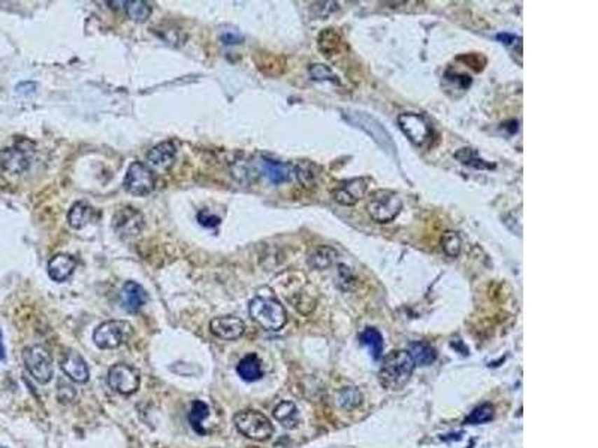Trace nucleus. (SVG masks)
<instances>
[{"instance_id": "nucleus-5", "label": "nucleus", "mask_w": 598, "mask_h": 448, "mask_svg": "<svg viewBox=\"0 0 598 448\" xmlns=\"http://www.w3.org/2000/svg\"><path fill=\"white\" fill-rule=\"evenodd\" d=\"M403 209V200L391 190H377L371 193L367 204L370 217L377 223H389L395 220Z\"/></svg>"}, {"instance_id": "nucleus-37", "label": "nucleus", "mask_w": 598, "mask_h": 448, "mask_svg": "<svg viewBox=\"0 0 598 448\" xmlns=\"http://www.w3.org/2000/svg\"><path fill=\"white\" fill-rule=\"evenodd\" d=\"M197 221L201 223L202 226H205V227H216V226H218V224H220V218L216 217V216H211L207 211L199 212V214H197Z\"/></svg>"}, {"instance_id": "nucleus-9", "label": "nucleus", "mask_w": 598, "mask_h": 448, "mask_svg": "<svg viewBox=\"0 0 598 448\" xmlns=\"http://www.w3.org/2000/svg\"><path fill=\"white\" fill-rule=\"evenodd\" d=\"M398 126L405 136L417 147H425L433 136V129L428 120L416 112H404L398 117Z\"/></svg>"}, {"instance_id": "nucleus-32", "label": "nucleus", "mask_w": 598, "mask_h": 448, "mask_svg": "<svg viewBox=\"0 0 598 448\" xmlns=\"http://www.w3.org/2000/svg\"><path fill=\"white\" fill-rule=\"evenodd\" d=\"M441 246L449 257H458L461 253V238L457 232H446L443 233Z\"/></svg>"}, {"instance_id": "nucleus-23", "label": "nucleus", "mask_w": 598, "mask_h": 448, "mask_svg": "<svg viewBox=\"0 0 598 448\" xmlns=\"http://www.w3.org/2000/svg\"><path fill=\"white\" fill-rule=\"evenodd\" d=\"M275 420L281 423L287 429H295L299 423V412L293 402L283 400L274 408Z\"/></svg>"}, {"instance_id": "nucleus-16", "label": "nucleus", "mask_w": 598, "mask_h": 448, "mask_svg": "<svg viewBox=\"0 0 598 448\" xmlns=\"http://www.w3.org/2000/svg\"><path fill=\"white\" fill-rule=\"evenodd\" d=\"M175 155H176V147L174 142H162L156 147H153L147 153V162H150L151 166L158 167L160 171H168L175 163Z\"/></svg>"}, {"instance_id": "nucleus-14", "label": "nucleus", "mask_w": 598, "mask_h": 448, "mask_svg": "<svg viewBox=\"0 0 598 448\" xmlns=\"http://www.w3.org/2000/svg\"><path fill=\"white\" fill-rule=\"evenodd\" d=\"M0 166L8 174L20 175L29 169L30 159L21 147H9L0 151Z\"/></svg>"}, {"instance_id": "nucleus-11", "label": "nucleus", "mask_w": 598, "mask_h": 448, "mask_svg": "<svg viewBox=\"0 0 598 448\" xmlns=\"http://www.w3.org/2000/svg\"><path fill=\"white\" fill-rule=\"evenodd\" d=\"M108 383L121 395H134L139 388L141 377L134 366L126 363L114 365L108 372Z\"/></svg>"}, {"instance_id": "nucleus-8", "label": "nucleus", "mask_w": 598, "mask_h": 448, "mask_svg": "<svg viewBox=\"0 0 598 448\" xmlns=\"http://www.w3.org/2000/svg\"><path fill=\"white\" fill-rule=\"evenodd\" d=\"M144 216L132 206H125L118 209L113 218V227L117 237L123 241L137 239L144 230Z\"/></svg>"}, {"instance_id": "nucleus-21", "label": "nucleus", "mask_w": 598, "mask_h": 448, "mask_svg": "<svg viewBox=\"0 0 598 448\" xmlns=\"http://www.w3.org/2000/svg\"><path fill=\"white\" fill-rule=\"evenodd\" d=\"M260 171L271 183L280 184L291 178V175L293 174V166L280 163V162H274L270 159H263L260 160Z\"/></svg>"}, {"instance_id": "nucleus-12", "label": "nucleus", "mask_w": 598, "mask_h": 448, "mask_svg": "<svg viewBox=\"0 0 598 448\" xmlns=\"http://www.w3.org/2000/svg\"><path fill=\"white\" fill-rule=\"evenodd\" d=\"M370 187V179L368 178H353L349 181L340 183L334 192H332V197L338 202L340 205L352 206L356 205L361 199L365 197Z\"/></svg>"}, {"instance_id": "nucleus-33", "label": "nucleus", "mask_w": 598, "mask_h": 448, "mask_svg": "<svg viewBox=\"0 0 598 448\" xmlns=\"http://www.w3.org/2000/svg\"><path fill=\"white\" fill-rule=\"evenodd\" d=\"M338 402L341 407L345 408H353L361 405L362 402V395L358 388L354 387H347L342 388L341 391H338Z\"/></svg>"}, {"instance_id": "nucleus-25", "label": "nucleus", "mask_w": 598, "mask_h": 448, "mask_svg": "<svg viewBox=\"0 0 598 448\" xmlns=\"http://www.w3.org/2000/svg\"><path fill=\"white\" fill-rule=\"evenodd\" d=\"M209 416V407L202 400H195L192 403V408L189 412V423L193 428V430L199 435H205L207 430L204 429V420Z\"/></svg>"}, {"instance_id": "nucleus-2", "label": "nucleus", "mask_w": 598, "mask_h": 448, "mask_svg": "<svg viewBox=\"0 0 598 448\" xmlns=\"http://www.w3.org/2000/svg\"><path fill=\"white\" fill-rule=\"evenodd\" d=\"M249 312L250 317L265 330H280L287 321L286 309L271 295H259L254 298L249 305Z\"/></svg>"}, {"instance_id": "nucleus-34", "label": "nucleus", "mask_w": 598, "mask_h": 448, "mask_svg": "<svg viewBox=\"0 0 598 448\" xmlns=\"http://www.w3.org/2000/svg\"><path fill=\"white\" fill-rule=\"evenodd\" d=\"M494 417V407L491 403H483L479 408H475L470 416L465 419V423L468 424H482L492 420Z\"/></svg>"}, {"instance_id": "nucleus-1", "label": "nucleus", "mask_w": 598, "mask_h": 448, "mask_svg": "<svg viewBox=\"0 0 598 448\" xmlns=\"http://www.w3.org/2000/svg\"><path fill=\"white\" fill-rule=\"evenodd\" d=\"M415 362L408 351L396 350L387 354L383 358L382 368L379 371L380 384L386 390H401L413 375Z\"/></svg>"}, {"instance_id": "nucleus-26", "label": "nucleus", "mask_w": 598, "mask_h": 448, "mask_svg": "<svg viewBox=\"0 0 598 448\" xmlns=\"http://www.w3.org/2000/svg\"><path fill=\"white\" fill-rule=\"evenodd\" d=\"M359 341H361V344L367 345L368 349L371 350L373 357L375 358V360H379V358L382 357V353H383V336H382V333L377 329L368 328L361 333Z\"/></svg>"}, {"instance_id": "nucleus-20", "label": "nucleus", "mask_w": 598, "mask_h": 448, "mask_svg": "<svg viewBox=\"0 0 598 448\" xmlns=\"http://www.w3.org/2000/svg\"><path fill=\"white\" fill-rule=\"evenodd\" d=\"M96 220V211L85 202H76V204L69 209L68 223L72 229H84L88 224H92Z\"/></svg>"}, {"instance_id": "nucleus-17", "label": "nucleus", "mask_w": 598, "mask_h": 448, "mask_svg": "<svg viewBox=\"0 0 598 448\" xmlns=\"http://www.w3.org/2000/svg\"><path fill=\"white\" fill-rule=\"evenodd\" d=\"M147 302V291L135 281H127L121 288V305L127 312H138Z\"/></svg>"}, {"instance_id": "nucleus-22", "label": "nucleus", "mask_w": 598, "mask_h": 448, "mask_svg": "<svg viewBox=\"0 0 598 448\" xmlns=\"http://www.w3.org/2000/svg\"><path fill=\"white\" fill-rule=\"evenodd\" d=\"M237 372L241 377V379L247 381V383H253L262 378V366L260 360L256 354H249L242 357L239 363L237 365Z\"/></svg>"}, {"instance_id": "nucleus-28", "label": "nucleus", "mask_w": 598, "mask_h": 448, "mask_svg": "<svg viewBox=\"0 0 598 448\" xmlns=\"http://www.w3.org/2000/svg\"><path fill=\"white\" fill-rule=\"evenodd\" d=\"M125 6L129 18L137 22H146L153 13L151 5L144 2V0H129V2H125Z\"/></svg>"}, {"instance_id": "nucleus-18", "label": "nucleus", "mask_w": 598, "mask_h": 448, "mask_svg": "<svg viewBox=\"0 0 598 448\" xmlns=\"http://www.w3.org/2000/svg\"><path fill=\"white\" fill-rule=\"evenodd\" d=\"M76 267V260L69 254H55L48 263V275L55 283L68 279Z\"/></svg>"}, {"instance_id": "nucleus-36", "label": "nucleus", "mask_w": 598, "mask_h": 448, "mask_svg": "<svg viewBox=\"0 0 598 448\" xmlns=\"http://www.w3.org/2000/svg\"><path fill=\"white\" fill-rule=\"evenodd\" d=\"M59 386H60V388H59V396L64 393V396H62V398H60V402H62V403H71V402H74V399H75V396H76V393H75V388H74L71 384L64 383V381H59Z\"/></svg>"}, {"instance_id": "nucleus-13", "label": "nucleus", "mask_w": 598, "mask_h": 448, "mask_svg": "<svg viewBox=\"0 0 598 448\" xmlns=\"http://www.w3.org/2000/svg\"><path fill=\"white\" fill-rule=\"evenodd\" d=\"M209 330L214 333L217 338L226 340V341H235L241 338L246 332V324L241 318L234 316H225V317H216L209 323Z\"/></svg>"}, {"instance_id": "nucleus-38", "label": "nucleus", "mask_w": 598, "mask_h": 448, "mask_svg": "<svg viewBox=\"0 0 598 448\" xmlns=\"http://www.w3.org/2000/svg\"><path fill=\"white\" fill-rule=\"evenodd\" d=\"M221 39H223V42L225 43H228V45H232V43H238L242 38H241V35H238V33L235 31H228V33H223V35H221Z\"/></svg>"}, {"instance_id": "nucleus-3", "label": "nucleus", "mask_w": 598, "mask_h": 448, "mask_svg": "<svg viewBox=\"0 0 598 448\" xmlns=\"http://www.w3.org/2000/svg\"><path fill=\"white\" fill-rule=\"evenodd\" d=\"M342 115H345V118L349 122H352L353 126H356L367 134H370V136L374 139V142L377 144L379 147H382L386 153L389 154L396 153V145L391 136V133L383 127V125L377 118L365 114V112L350 111V109L342 111Z\"/></svg>"}, {"instance_id": "nucleus-30", "label": "nucleus", "mask_w": 598, "mask_h": 448, "mask_svg": "<svg viewBox=\"0 0 598 448\" xmlns=\"http://www.w3.org/2000/svg\"><path fill=\"white\" fill-rule=\"evenodd\" d=\"M455 157L462 164L473 166V167H475V169H489L491 167V164L485 163V160H482L480 157H478V153L471 148H461L455 154Z\"/></svg>"}, {"instance_id": "nucleus-4", "label": "nucleus", "mask_w": 598, "mask_h": 448, "mask_svg": "<svg viewBox=\"0 0 598 448\" xmlns=\"http://www.w3.org/2000/svg\"><path fill=\"white\" fill-rule=\"evenodd\" d=\"M234 423L239 433L253 441H267L274 433V428L270 419L259 411H239L235 414Z\"/></svg>"}, {"instance_id": "nucleus-27", "label": "nucleus", "mask_w": 598, "mask_h": 448, "mask_svg": "<svg viewBox=\"0 0 598 448\" xmlns=\"http://www.w3.org/2000/svg\"><path fill=\"white\" fill-rule=\"evenodd\" d=\"M338 253L331 246H320L308 259V265L314 269H326L335 262Z\"/></svg>"}, {"instance_id": "nucleus-40", "label": "nucleus", "mask_w": 598, "mask_h": 448, "mask_svg": "<svg viewBox=\"0 0 598 448\" xmlns=\"http://www.w3.org/2000/svg\"><path fill=\"white\" fill-rule=\"evenodd\" d=\"M5 345H4V338H2V332H0V362L5 360Z\"/></svg>"}, {"instance_id": "nucleus-39", "label": "nucleus", "mask_w": 598, "mask_h": 448, "mask_svg": "<svg viewBox=\"0 0 598 448\" xmlns=\"http://www.w3.org/2000/svg\"><path fill=\"white\" fill-rule=\"evenodd\" d=\"M498 41H503L506 45H513V42L517 39L513 35H508V33H500V35H496Z\"/></svg>"}, {"instance_id": "nucleus-31", "label": "nucleus", "mask_w": 598, "mask_h": 448, "mask_svg": "<svg viewBox=\"0 0 598 448\" xmlns=\"http://www.w3.org/2000/svg\"><path fill=\"white\" fill-rule=\"evenodd\" d=\"M308 72H310V76H312V80L314 81H329V83L340 84L338 76L326 64H320V63L312 64L310 66Z\"/></svg>"}, {"instance_id": "nucleus-35", "label": "nucleus", "mask_w": 598, "mask_h": 448, "mask_svg": "<svg viewBox=\"0 0 598 448\" xmlns=\"http://www.w3.org/2000/svg\"><path fill=\"white\" fill-rule=\"evenodd\" d=\"M458 60H461V62H464L467 66H470L471 69H474L475 72L483 71V67L486 64V59L483 57V55L482 54H475V52L459 55Z\"/></svg>"}, {"instance_id": "nucleus-10", "label": "nucleus", "mask_w": 598, "mask_h": 448, "mask_svg": "<svg viewBox=\"0 0 598 448\" xmlns=\"http://www.w3.org/2000/svg\"><path fill=\"white\" fill-rule=\"evenodd\" d=\"M154 186H156V178H154V174L148 166L139 162L129 166L125 178V187L130 195L147 196L153 192Z\"/></svg>"}, {"instance_id": "nucleus-24", "label": "nucleus", "mask_w": 598, "mask_h": 448, "mask_svg": "<svg viewBox=\"0 0 598 448\" xmlns=\"http://www.w3.org/2000/svg\"><path fill=\"white\" fill-rule=\"evenodd\" d=\"M408 354L412 356L415 365H420V366H428L431 363H434L437 358L436 350L425 342H415L410 345Z\"/></svg>"}, {"instance_id": "nucleus-15", "label": "nucleus", "mask_w": 598, "mask_h": 448, "mask_svg": "<svg viewBox=\"0 0 598 448\" xmlns=\"http://www.w3.org/2000/svg\"><path fill=\"white\" fill-rule=\"evenodd\" d=\"M60 366H62V371L72 381H75V383L84 384L88 381V377H90L85 360L74 350H68L64 353Z\"/></svg>"}, {"instance_id": "nucleus-6", "label": "nucleus", "mask_w": 598, "mask_h": 448, "mask_svg": "<svg viewBox=\"0 0 598 448\" xmlns=\"http://www.w3.org/2000/svg\"><path fill=\"white\" fill-rule=\"evenodd\" d=\"M132 326L123 320H109L99 324L93 333V341L101 350H114L129 341Z\"/></svg>"}, {"instance_id": "nucleus-19", "label": "nucleus", "mask_w": 598, "mask_h": 448, "mask_svg": "<svg viewBox=\"0 0 598 448\" xmlns=\"http://www.w3.org/2000/svg\"><path fill=\"white\" fill-rule=\"evenodd\" d=\"M317 47L325 57L331 59L345 50V41H342L341 33L337 29L329 27L319 33Z\"/></svg>"}, {"instance_id": "nucleus-29", "label": "nucleus", "mask_w": 598, "mask_h": 448, "mask_svg": "<svg viewBox=\"0 0 598 448\" xmlns=\"http://www.w3.org/2000/svg\"><path fill=\"white\" fill-rule=\"evenodd\" d=\"M293 172L296 174V178L301 181L304 187H312L316 183L317 178V167L310 163V162H301L296 166H293Z\"/></svg>"}, {"instance_id": "nucleus-7", "label": "nucleus", "mask_w": 598, "mask_h": 448, "mask_svg": "<svg viewBox=\"0 0 598 448\" xmlns=\"http://www.w3.org/2000/svg\"><path fill=\"white\" fill-rule=\"evenodd\" d=\"M23 362L29 374L35 378L38 383L47 384L51 381L53 371V357L50 351L42 345L26 346L23 351Z\"/></svg>"}, {"instance_id": "nucleus-41", "label": "nucleus", "mask_w": 598, "mask_h": 448, "mask_svg": "<svg viewBox=\"0 0 598 448\" xmlns=\"http://www.w3.org/2000/svg\"><path fill=\"white\" fill-rule=\"evenodd\" d=\"M0 448H6V447H2V445H0Z\"/></svg>"}]
</instances>
